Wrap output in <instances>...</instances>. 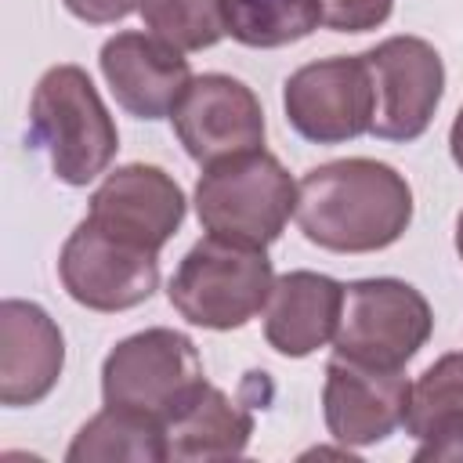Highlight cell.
Listing matches in <instances>:
<instances>
[{"label": "cell", "instance_id": "6da1fadb", "mask_svg": "<svg viewBox=\"0 0 463 463\" xmlns=\"http://www.w3.org/2000/svg\"><path fill=\"white\" fill-rule=\"evenodd\" d=\"M297 224L329 253H376L412 224L409 181L380 159H333L297 181Z\"/></svg>", "mask_w": 463, "mask_h": 463}, {"label": "cell", "instance_id": "7a4b0ae2", "mask_svg": "<svg viewBox=\"0 0 463 463\" xmlns=\"http://www.w3.org/2000/svg\"><path fill=\"white\" fill-rule=\"evenodd\" d=\"M29 134L51 174L72 188L90 184L112 163L119 130L80 65H51L29 101Z\"/></svg>", "mask_w": 463, "mask_h": 463}, {"label": "cell", "instance_id": "3957f363", "mask_svg": "<svg viewBox=\"0 0 463 463\" xmlns=\"http://www.w3.org/2000/svg\"><path fill=\"white\" fill-rule=\"evenodd\" d=\"M275 286L271 260L260 246L232 242L221 235H203L170 275V307L213 333L242 329L257 311H264Z\"/></svg>", "mask_w": 463, "mask_h": 463}, {"label": "cell", "instance_id": "277c9868", "mask_svg": "<svg viewBox=\"0 0 463 463\" xmlns=\"http://www.w3.org/2000/svg\"><path fill=\"white\" fill-rule=\"evenodd\" d=\"M297 213V181L264 152H242L203 166L195 181V217L210 235L271 246Z\"/></svg>", "mask_w": 463, "mask_h": 463}, {"label": "cell", "instance_id": "5b68a950", "mask_svg": "<svg viewBox=\"0 0 463 463\" xmlns=\"http://www.w3.org/2000/svg\"><path fill=\"white\" fill-rule=\"evenodd\" d=\"M434 315L427 297L402 279H358L344 286V311L333 336L336 358L402 369L430 340Z\"/></svg>", "mask_w": 463, "mask_h": 463}, {"label": "cell", "instance_id": "8992f818", "mask_svg": "<svg viewBox=\"0 0 463 463\" xmlns=\"http://www.w3.org/2000/svg\"><path fill=\"white\" fill-rule=\"evenodd\" d=\"M206 383L195 344L177 329H141L119 340L101 362L105 405H127L170 420Z\"/></svg>", "mask_w": 463, "mask_h": 463}, {"label": "cell", "instance_id": "52a82bcc", "mask_svg": "<svg viewBox=\"0 0 463 463\" xmlns=\"http://www.w3.org/2000/svg\"><path fill=\"white\" fill-rule=\"evenodd\" d=\"M286 123L315 145H340L369 134L376 90L365 54H333L300 65L282 83Z\"/></svg>", "mask_w": 463, "mask_h": 463}, {"label": "cell", "instance_id": "ba28073f", "mask_svg": "<svg viewBox=\"0 0 463 463\" xmlns=\"http://www.w3.org/2000/svg\"><path fill=\"white\" fill-rule=\"evenodd\" d=\"M58 279L65 293L90 311H130L156 293L159 253L83 217L58 253Z\"/></svg>", "mask_w": 463, "mask_h": 463}, {"label": "cell", "instance_id": "9c48e42d", "mask_svg": "<svg viewBox=\"0 0 463 463\" xmlns=\"http://www.w3.org/2000/svg\"><path fill=\"white\" fill-rule=\"evenodd\" d=\"M376 112L369 134L383 141H416L441 105L445 65L441 54L420 36H391L365 51Z\"/></svg>", "mask_w": 463, "mask_h": 463}, {"label": "cell", "instance_id": "30bf717a", "mask_svg": "<svg viewBox=\"0 0 463 463\" xmlns=\"http://www.w3.org/2000/svg\"><path fill=\"white\" fill-rule=\"evenodd\" d=\"M170 119L184 152L203 166L264 148V109L257 94L224 72L192 76Z\"/></svg>", "mask_w": 463, "mask_h": 463}, {"label": "cell", "instance_id": "8fae6325", "mask_svg": "<svg viewBox=\"0 0 463 463\" xmlns=\"http://www.w3.org/2000/svg\"><path fill=\"white\" fill-rule=\"evenodd\" d=\"M87 217L98 228L159 253L184 221V192L163 166L127 163L94 188Z\"/></svg>", "mask_w": 463, "mask_h": 463}, {"label": "cell", "instance_id": "7c38bea8", "mask_svg": "<svg viewBox=\"0 0 463 463\" xmlns=\"http://www.w3.org/2000/svg\"><path fill=\"white\" fill-rule=\"evenodd\" d=\"M412 383L402 369H373L347 358L326 365L322 412L326 427L340 445H376L405 427Z\"/></svg>", "mask_w": 463, "mask_h": 463}, {"label": "cell", "instance_id": "4fadbf2b", "mask_svg": "<svg viewBox=\"0 0 463 463\" xmlns=\"http://www.w3.org/2000/svg\"><path fill=\"white\" fill-rule=\"evenodd\" d=\"M101 76L119 101L137 119H163L177 109L192 83L184 51L170 47L152 33H116L101 47Z\"/></svg>", "mask_w": 463, "mask_h": 463}, {"label": "cell", "instance_id": "5bb4252c", "mask_svg": "<svg viewBox=\"0 0 463 463\" xmlns=\"http://www.w3.org/2000/svg\"><path fill=\"white\" fill-rule=\"evenodd\" d=\"M65 369V336L33 300L0 304V405L25 409L43 402Z\"/></svg>", "mask_w": 463, "mask_h": 463}, {"label": "cell", "instance_id": "9a60e30c", "mask_svg": "<svg viewBox=\"0 0 463 463\" xmlns=\"http://www.w3.org/2000/svg\"><path fill=\"white\" fill-rule=\"evenodd\" d=\"M344 286L318 271H286L264 304V336L282 358H307L336 336Z\"/></svg>", "mask_w": 463, "mask_h": 463}, {"label": "cell", "instance_id": "2e32d148", "mask_svg": "<svg viewBox=\"0 0 463 463\" xmlns=\"http://www.w3.org/2000/svg\"><path fill=\"white\" fill-rule=\"evenodd\" d=\"M250 434L253 416L213 383H203L166 420L170 459H232L246 452Z\"/></svg>", "mask_w": 463, "mask_h": 463}, {"label": "cell", "instance_id": "e0dca14e", "mask_svg": "<svg viewBox=\"0 0 463 463\" xmlns=\"http://www.w3.org/2000/svg\"><path fill=\"white\" fill-rule=\"evenodd\" d=\"M65 459L69 463H112V459L163 463L170 459L166 423L127 405H105L98 416H90L76 430Z\"/></svg>", "mask_w": 463, "mask_h": 463}, {"label": "cell", "instance_id": "ac0fdd59", "mask_svg": "<svg viewBox=\"0 0 463 463\" xmlns=\"http://www.w3.org/2000/svg\"><path fill=\"white\" fill-rule=\"evenodd\" d=\"M224 33L246 47H286L322 25V0H221Z\"/></svg>", "mask_w": 463, "mask_h": 463}, {"label": "cell", "instance_id": "d6986e66", "mask_svg": "<svg viewBox=\"0 0 463 463\" xmlns=\"http://www.w3.org/2000/svg\"><path fill=\"white\" fill-rule=\"evenodd\" d=\"M141 18L177 51H206L224 36L221 0H141Z\"/></svg>", "mask_w": 463, "mask_h": 463}, {"label": "cell", "instance_id": "ffe728a7", "mask_svg": "<svg viewBox=\"0 0 463 463\" xmlns=\"http://www.w3.org/2000/svg\"><path fill=\"white\" fill-rule=\"evenodd\" d=\"M456 416H463V354L452 351V354H441L434 365H427L412 383L405 430L420 441L427 430Z\"/></svg>", "mask_w": 463, "mask_h": 463}, {"label": "cell", "instance_id": "44dd1931", "mask_svg": "<svg viewBox=\"0 0 463 463\" xmlns=\"http://www.w3.org/2000/svg\"><path fill=\"white\" fill-rule=\"evenodd\" d=\"M391 0H322V25L333 33H365L383 25Z\"/></svg>", "mask_w": 463, "mask_h": 463}, {"label": "cell", "instance_id": "7402d4cb", "mask_svg": "<svg viewBox=\"0 0 463 463\" xmlns=\"http://www.w3.org/2000/svg\"><path fill=\"white\" fill-rule=\"evenodd\" d=\"M416 459H463V416L438 423L434 430H427L420 438Z\"/></svg>", "mask_w": 463, "mask_h": 463}, {"label": "cell", "instance_id": "603a6c76", "mask_svg": "<svg viewBox=\"0 0 463 463\" xmlns=\"http://www.w3.org/2000/svg\"><path fill=\"white\" fill-rule=\"evenodd\" d=\"M65 11L87 25H112L123 22L127 14L141 11V0H61Z\"/></svg>", "mask_w": 463, "mask_h": 463}, {"label": "cell", "instance_id": "cb8c5ba5", "mask_svg": "<svg viewBox=\"0 0 463 463\" xmlns=\"http://www.w3.org/2000/svg\"><path fill=\"white\" fill-rule=\"evenodd\" d=\"M449 148H452L456 166L463 170V105H459V112H456V119H452V130H449Z\"/></svg>", "mask_w": 463, "mask_h": 463}, {"label": "cell", "instance_id": "d4e9b609", "mask_svg": "<svg viewBox=\"0 0 463 463\" xmlns=\"http://www.w3.org/2000/svg\"><path fill=\"white\" fill-rule=\"evenodd\" d=\"M456 253H459V260H463V213L456 217Z\"/></svg>", "mask_w": 463, "mask_h": 463}]
</instances>
